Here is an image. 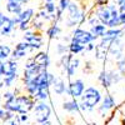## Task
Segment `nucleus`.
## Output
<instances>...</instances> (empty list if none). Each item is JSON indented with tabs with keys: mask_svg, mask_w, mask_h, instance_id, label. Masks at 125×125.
Wrapping results in <instances>:
<instances>
[{
	"mask_svg": "<svg viewBox=\"0 0 125 125\" xmlns=\"http://www.w3.org/2000/svg\"><path fill=\"white\" fill-rule=\"evenodd\" d=\"M35 104H36V100L33 96H30L29 94L28 95L23 94V95L14 96L9 100H5L4 108L5 110L15 113V114H28L29 111L34 110Z\"/></svg>",
	"mask_w": 125,
	"mask_h": 125,
	"instance_id": "nucleus-1",
	"label": "nucleus"
},
{
	"mask_svg": "<svg viewBox=\"0 0 125 125\" xmlns=\"http://www.w3.org/2000/svg\"><path fill=\"white\" fill-rule=\"evenodd\" d=\"M95 15L99 18L100 23L108 28H119L121 25L119 18V8L115 4L109 3L105 6H96Z\"/></svg>",
	"mask_w": 125,
	"mask_h": 125,
	"instance_id": "nucleus-2",
	"label": "nucleus"
},
{
	"mask_svg": "<svg viewBox=\"0 0 125 125\" xmlns=\"http://www.w3.org/2000/svg\"><path fill=\"white\" fill-rule=\"evenodd\" d=\"M103 99L101 91L95 86H89L85 89L84 94L79 99L80 111H93L95 109Z\"/></svg>",
	"mask_w": 125,
	"mask_h": 125,
	"instance_id": "nucleus-3",
	"label": "nucleus"
},
{
	"mask_svg": "<svg viewBox=\"0 0 125 125\" xmlns=\"http://www.w3.org/2000/svg\"><path fill=\"white\" fill-rule=\"evenodd\" d=\"M68 18H66V26L73 28L78 24H83L85 21V10L79 6V3L75 0H71L68 9Z\"/></svg>",
	"mask_w": 125,
	"mask_h": 125,
	"instance_id": "nucleus-4",
	"label": "nucleus"
},
{
	"mask_svg": "<svg viewBox=\"0 0 125 125\" xmlns=\"http://www.w3.org/2000/svg\"><path fill=\"white\" fill-rule=\"evenodd\" d=\"M34 113H35V121L36 123H45L50 119L51 108L46 101H36Z\"/></svg>",
	"mask_w": 125,
	"mask_h": 125,
	"instance_id": "nucleus-5",
	"label": "nucleus"
},
{
	"mask_svg": "<svg viewBox=\"0 0 125 125\" xmlns=\"http://www.w3.org/2000/svg\"><path fill=\"white\" fill-rule=\"evenodd\" d=\"M98 38L94 35L90 30H84V29H75L73 31V35H71V40L78 41V43H81L84 45H88L90 43H94Z\"/></svg>",
	"mask_w": 125,
	"mask_h": 125,
	"instance_id": "nucleus-6",
	"label": "nucleus"
},
{
	"mask_svg": "<svg viewBox=\"0 0 125 125\" xmlns=\"http://www.w3.org/2000/svg\"><path fill=\"white\" fill-rule=\"evenodd\" d=\"M24 40L29 43L30 50H38L43 46V36H41L40 31L26 30L24 33Z\"/></svg>",
	"mask_w": 125,
	"mask_h": 125,
	"instance_id": "nucleus-7",
	"label": "nucleus"
},
{
	"mask_svg": "<svg viewBox=\"0 0 125 125\" xmlns=\"http://www.w3.org/2000/svg\"><path fill=\"white\" fill-rule=\"evenodd\" d=\"M125 45L123 43V38H118L114 41H111L110 45H109V55L115 60H120L125 56Z\"/></svg>",
	"mask_w": 125,
	"mask_h": 125,
	"instance_id": "nucleus-8",
	"label": "nucleus"
},
{
	"mask_svg": "<svg viewBox=\"0 0 125 125\" xmlns=\"http://www.w3.org/2000/svg\"><path fill=\"white\" fill-rule=\"evenodd\" d=\"M115 105H116L115 99H114V96L111 95V94L108 93L103 96V99L100 101V105L98 108V111L103 118H105V116H108V114L115 108Z\"/></svg>",
	"mask_w": 125,
	"mask_h": 125,
	"instance_id": "nucleus-9",
	"label": "nucleus"
},
{
	"mask_svg": "<svg viewBox=\"0 0 125 125\" xmlns=\"http://www.w3.org/2000/svg\"><path fill=\"white\" fill-rule=\"evenodd\" d=\"M85 89L86 88H85L84 81H83L81 79H76V80H73V81L69 83L66 94H68L69 96L74 98V99H80L81 95L84 94Z\"/></svg>",
	"mask_w": 125,
	"mask_h": 125,
	"instance_id": "nucleus-10",
	"label": "nucleus"
},
{
	"mask_svg": "<svg viewBox=\"0 0 125 125\" xmlns=\"http://www.w3.org/2000/svg\"><path fill=\"white\" fill-rule=\"evenodd\" d=\"M0 70H1L4 76L18 75V64H16V60L8 59L5 61H1V62H0Z\"/></svg>",
	"mask_w": 125,
	"mask_h": 125,
	"instance_id": "nucleus-11",
	"label": "nucleus"
},
{
	"mask_svg": "<svg viewBox=\"0 0 125 125\" xmlns=\"http://www.w3.org/2000/svg\"><path fill=\"white\" fill-rule=\"evenodd\" d=\"M123 34H124V29L121 28H109L106 31H105V34H104V36L101 38V43L104 44H109L111 41H114L115 39L118 38H123Z\"/></svg>",
	"mask_w": 125,
	"mask_h": 125,
	"instance_id": "nucleus-12",
	"label": "nucleus"
},
{
	"mask_svg": "<svg viewBox=\"0 0 125 125\" xmlns=\"http://www.w3.org/2000/svg\"><path fill=\"white\" fill-rule=\"evenodd\" d=\"M33 19H34V9H31V8L23 10L20 14H18L13 18L14 23L16 25H19L20 23H30V21H33Z\"/></svg>",
	"mask_w": 125,
	"mask_h": 125,
	"instance_id": "nucleus-13",
	"label": "nucleus"
},
{
	"mask_svg": "<svg viewBox=\"0 0 125 125\" xmlns=\"http://www.w3.org/2000/svg\"><path fill=\"white\" fill-rule=\"evenodd\" d=\"M99 81L104 89H109L114 84V79H113V70H103L99 74Z\"/></svg>",
	"mask_w": 125,
	"mask_h": 125,
	"instance_id": "nucleus-14",
	"label": "nucleus"
},
{
	"mask_svg": "<svg viewBox=\"0 0 125 125\" xmlns=\"http://www.w3.org/2000/svg\"><path fill=\"white\" fill-rule=\"evenodd\" d=\"M33 59L43 70H48V68L50 65V58H49L48 53H45V51H39L38 54H35L33 56Z\"/></svg>",
	"mask_w": 125,
	"mask_h": 125,
	"instance_id": "nucleus-15",
	"label": "nucleus"
},
{
	"mask_svg": "<svg viewBox=\"0 0 125 125\" xmlns=\"http://www.w3.org/2000/svg\"><path fill=\"white\" fill-rule=\"evenodd\" d=\"M106 55H109V44L100 43L95 46V58L98 60H105Z\"/></svg>",
	"mask_w": 125,
	"mask_h": 125,
	"instance_id": "nucleus-16",
	"label": "nucleus"
},
{
	"mask_svg": "<svg viewBox=\"0 0 125 125\" xmlns=\"http://www.w3.org/2000/svg\"><path fill=\"white\" fill-rule=\"evenodd\" d=\"M53 88H54V91H55L56 95H62V94H65L66 90H68L65 81L61 78H55V80L53 83Z\"/></svg>",
	"mask_w": 125,
	"mask_h": 125,
	"instance_id": "nucleus-17",
	"label": "nucleus"
},
{
	"mask_svg": "<svg viewBox=\"0 0 125 125\" xmlns=\"http://www.w3.org/2000/svg\"><path fill=\"white\" fill-rule=\"evenodd\" d=\"M62 110H64V111H68V113L80 111V105H79L78 99H74V98H73V100L65 101L64 104H62Z\"/></svg>",
	"mask_w": 125,
	"mask_h": 125,
	"instance_id": "nucleus-18",
	"label": "nucleus"
},
{
	"mask_svg": "<svg viewBox=\"0 0 125 125\" xmlns=\"http://www.w3.org/2000/svg\"><path fill=\"white\" fill-rule=\"evenodd\" d=\"M6 11L18 15L23 11V4L19 1H6Z\"/></svg>",
	"mask_w": 125,
	"mask_h": 125,
	"instance_id": "nucleus-19",
	"label": "nucleus"
},
{
	"mask_svg": "<svg viewBox=\"0 0 125 125\" xmlns=\"http://www.w3.org/2000/svg\"><path fill=\"white\" fill-rule=\"evenodd\" d=\"M15 23H14V20H13V18H8V20L5 21V24L3 25V28L0 29V33H1V35H4V36H8V35H10L13 33V30L15 29Z\"/></svg>",
	"mask_w": 125,
	"mask_h": 125,
	"instance_id": "nucleus-20",
	"label": "nucleus"
},
{
	"mask_svg": "<svg viewBox=\"0 0 125 125\" xmlns=\"http://www.w3.org/2000/svg\"><path fill=\"white\" fill-rule=\"evenodd\" d=\"M85 49H86V45L81 44V43H78V41H74V40H71L70 44H69V53L74 54V55L84 53Z\"/></svg>",
	"mask_w": 125,
	"mask_h": 125,
	"instance_id": "nucleus-21",
	"label": "nucleus"
},
{
	"mask_svg": "<svg viewBox=\"0 0 125 125\" xmlns=\"http://www.w3.org/2000/svg\"><path fill=\"white\" fill-rule=\"evenodd\" d=\"M61 33V28L58 25V23H53L46 30V35L50 40H53L55 38H58V35Z\"/></svg>",
	"mask_w": 125,
	"mask_h": 125,
	"instance_id": "nucleus-22",
	"label": "nucleus"
},
{
	"mask_svg": "<svg viewBox=\"0 0 125 125\" xmlns=\"http://www.w3.org/2000/svg\"><path fill=\"white\" fill-rule=\"evenodd\" d=\"M106 30H108V26L104 25V24H101V23H99V24H96V25H93V26L90 28V31H91V33L95 35L96 38H103Z\"/></svg>",
	"mask_w": 125,
	"mask_h": 125,
	"instance_id": "nucleus-23",
	"label": "nucleus"
},
{
	"mask_svg": "<svg viewBox=\"0 0 125 125\" xmlns=\"http://www.w3.org/2000/svg\"><path fill=\"white\" fill-rule=\"evenodd\" d=\"M79 65H80V59L73 58L71 61H70L69 68L66 69V75H68V78H73V76L75 75V71H76V69L79 68Z\"/></svg>",
	"mask_w": 125,
	"mask_h": 125,
	"instance_id": "nucleus-24",
	"label": "nucleus"
},
{
	"mask_svg": "<svg viewBox=\"0 0 125 125\" xmlns=\"http://www.w3.org/2000/svg\"><path fill=\"white\" fill-rule=\"evenodd\" d=\"M11 49L8 45H0V62L8 60L10 56H11Z\"/></svg>",
	"mask_w": 125,
	"mask_h": 125,
	"instance_id": "nucleus-25",
	"label": "nucleus"
},
{
	"mask_svg": "<svg viewBox=\"0 0 125 125\" xmlns=\"http://www.w3.org/2000/svg\"><path fill=\"white\" fill-rule=\"evenodd\" d=\"M48 99H49V88L39 89L35 95V100L36 101H46Z\"/></svg>",
	"mask_w": 125,
	"mask_h": 125,
	"instance_id": "nucleus-26",
	"label": "nucleus"
},
{
	"mask_svg": "<svg viewBox=\"0 0 125 125\" xmlns=\"http://www.w3.org/2000/svg\"><path fill=\"white\" fill-rule=\"evenodd\" d=\"M73 55H74V54H71V53H68V54H65V55H61V59H60V65H61V68H62V70H64V71H66V69L69 68L71 59L74 58Z\"/></svg>",
	"mask_w": 125,
	"mask_h": 125,
	"instance_id": "nucleus-27",
	"label": "nucleus"
},
{
	"mask_svg": "<svg viewBox=\"0 0 125 125\" xmlns=\"http://www.w3.org/2000/svg\"><path fill=\"white\" fill-rule=\"evenodd\" d=\"M26 53H28L26 50H21V49H16V48H15V49L13 50V53H11V59L19 60V59L24 58V56L26 55Z\"/></svg>",
	"mask_w": 125,
	"mask_h": 125,
	"instance_id": "nucleus-28",
	"label": "nucleus"
},
{
	"mask_svg": "<svg viewBox=\"0 0 125 125\" xmlns=\"http://www.w3.org/2000/svg\"><path fill=\"white\" fill-rule=\"evenodd\" d=\"M44 9L49 14H55L56 13V9H58V5L55 4V1H48L44 4Z\"/></svg>",
	"mask_w": 125,
	"mask_h": 125,
	"instance_id": "nucleus-29",
	"label": "nucleus"
},
{
	"mask_svg": "<svg viewBox=\"0 0 125 125\" xmlns=\"http://www.w3.org/2000/svg\"><path fill=\"white\" fill-rule=\"evenodd\" d=\"M69 53V45L66 44H58L56 45V54L58 55H65Z\"/></svg>",
	"mask_w": 125,
	"mask_h": 125,
	"instance_id": "nucleus-30",
	"label": "nucleus"
},
{
	"mask_svg": "<svg viewBox=\"0 0 125 125\" xmlns=\"http://www.w3.org/2000/svg\"><path fill=\"white\" fill-rule=\"evenodd\" d=\"M116 69L123 76H125V56L116 61Z\"/></svg>",
	"mask_w": 125,
	"mask_h": 125,
	"instance_id": "nucleus-31",
	"label": "nucleus"
},
{
	"mask_svg": "<svg viewBox=\"0 0 125 125\" xmlns=\"http://www.w3.org/2000/svg\"><path fill=\"white\" fill-rule=\"evenodd\" d=\"M119 18H120L121 25L125 28V1L119 5Z\"/></svg>",
	"mask_w": 125,
	"mask_h": 125,
	"instance_id": "nucleus-32",
	"label": "nucleus"
},
{
	"mask_svg": "<svg viewBox=\"0 0 125 125\" xmlns=\"http://www.w3.org/2000/svg\"><path fill=\"white\" fill-rule=\"evenodd\" d=\"M71 0H59V4H58V8L61 10V11H65L68 9L69 4H70Z\"/></svg>",
	"mask_w": 125,
	"mask_h": 125,
	"instance_id": "nucleus-33",
	"label": "nucleus"
},
{
	"mask_svg": "<svg viewBox=\"0 0 125 125\" xmlns=\"http://www.w3.org/2000/svg\"><path fill=\"white\" fill-rule=\"evenodd\" d=\"M21 123L19 121V118H18V115L15 116V118H13V119H10V120H8V121H4L1 125H20Z\"/></svg>",
	"mask_w": 125,
	"mask_h": 125,
	"instance_id": "nucleus-34",
	"label": "nucleus"
},
{
	"mask_svg": "<svg viewBox=\"0 0 125 125\" xmlns=\"http://www.w3.org/2000/svg\"><path fill=\"white\" fill-rule=\"evenodd\" d=\"M88 23H89V25H90V26H93V25L99 24V23H100V20H99V18H98L96 15H93V16L88 20Z\"/></svg>",
	"mask_w": 125,
	"mask_h": 125,
	"instance_id": "nucleus-35",
	"label": "nucleus"
},
{
	"mask_svg": "<svg viewBox=\"0 0 125 125\" xmlns=\"http://www.w3.org/2000/svg\"><path fill=\"white\" fill-rule=\"evenodd\" d=\"M14 96H15V91H6L5 94H3L4 100H9V99H11Z\"/></svg>",
	"mask_w": 125,
	"mask_h": 125,
	"instance_id": "nucleus-36",
	"label": "nucleus"
},
{
	"mask_svg": "<svg viewBox=\"0 0 125 125\" xmlns=\"http://www.w3.org/2000/svg\"><path fill=\"white\" fill-rule=\"evenodd\" d=\"M8 18H9V16L4 15V14H3L1 11H0V29L3 28V25L5 24V21H6V20H8Z\"/></svg>",
	"mask_w": 125,
	"mask_h": 125,
	"instance_id": "nucleus-37",
	"label": "nucleus"
},
{
	"mask_svg": "<svg viewBox=\"0 0 125 125\" xmlns=\"http://www.w3.org/2000/svg\"><path fill=\"white\" fill-rule=\"evenodd\" d=\"M109 4V0H95V6H105Z\"/></svg>",
	"mask_w": 125,
	"mask_h": 125,
	"instance_id": "nucleus-38",
	"label": "nucleus"
},
{
	"mask_svg": "<svg viewBox=\"0 0 125 125\" xmlns=\"http://www.w3.org/2000/svg\"><path fill=\"white\" fill-rule=\"evenodd\" d=\"M5 115H6V110H5V108L0 105V120H4Z\"/></svg>",
	"mask_w": 125,
	"mask_h": 125,
	"instance_id": "nucleus-39",
	"label": "nucleus"
},
{
	"mask_svg": "<svg viewBox=\"0 0 125 125\" xmlns=\"http://www.w3.org/2000/svg\"><path fill=\"white\" fill-rule=\"evenodd\" d=\"M18 118H19V121L20 123H25L28 120V115H26V114H19Z\"/></svg>",
	"mask_w": 125,
	"mask_h": 125,
	"instance_id": "nucleus-40",
	"label": "nucleus"
},
{
	"mask_svg": "<svg viewBox=\"0 0 125 125\" xmlns=\"http://www.w3.org/2000/svg\"><path fill=\"white\" fill-rule=\"evenodd\" d=\"M95 46H96V45L94 44V43H90V44L86 45V49H85V50H86V51H93V50H95Z\"/></svg>",
	"mask_w": 125,
	"mask_h": 125,
	"instance_id": "nucleus-41",
	"label": "nucleus"
},
{
	"mask_svg": "<svg viewBox=\"0 0 125 125\" xmlns=\"http://www.w3.org/2000/svg\"><path fill=\"white\" fill-rule=\"evenodd\" d=\"M6 1H19V3H21V4H26L29 0H6Z\"/></svg>",
	"mask_w": 125,
	"mask_h": 125,
	"instance_id": "nucleus-42",
	"label": "nucleus"
},
{
	"mask_svg": "<svg viewBox=\"0 0 125 125\" xmlns=\"http://www.w3.org/2000/svg\"><path fill=\"white\" fill-rule=\"evenodd\" d=\"M38 125H51V123H50V120H48L45 123H38Z\"/></svg>",
	"mask_w": 125,
	"mask_h": 125,
	"instance_id": "nucleus-43",
	"label": "nucleus"
},
{
	"mask_svg": "<svg viewBox=\"0 0 125 125\" xmlns=\"http://www.w3.org/2000/svg\"><path fill=\"white\" fill-rule=\"evenodd\" d=\"M124 1H125V0H116V4H118V5H120V4H123Z\"/></svg>",
	"mask_w": 125,
	"mask_h": 125,
	"instance_id": "nucleus-44",
	"label": "nucleus"
},
{
	"mask_svg": "<svg viewBox=\"0 0 125 125\" xmlns=\"http://www.w3.org/2000/svg\"><path fill=\"white\" fill-rule=\"evenodd\" d=\"M48 1H55V0H45V3H48Z\"/></svg>",
	"mask_w": 125,
	"mask_h": 125,
	"instance_id": "nucleus-45",
	"label": "nucleus"
},
{
	"mask_svg": "<svg viewBox=\"0 0 125 125\" xmlns=\"http://www.w3.org/2000/svg\"><path fill=\"white\" fill-rule=\"evenodd\" d=\"M89 125H98L96 123H91V124H89Z\"/></svg>",
	"mask_w": 125,
	"mask_h": 125,
	"instance_id": "nucleus-46",
	"label": "nucleus"
},
{
	"mask_svg": "<svg viewBox=\"0 0 125 125\" xmlns=\"http://www.w3.org/2000/svg\"><path fill=\"white\" fill-rule=\"evenodd\" d=\"M0 103H1V95H0Z\"/></svg>",
	"mask_w": 125,
	"mask_h": 125,
	"instance_id": "nucleus-47",
	"label": "nucleus"
}]
</instances>
